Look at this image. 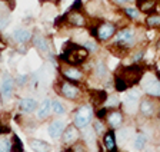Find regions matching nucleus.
<instances>
[{"label": "nucleus", "instance_id": "c9c22d12", "mask_svg": "<svg viewBox=\"0 0 160 152\" xmlns=\"http://www.w3.org/2000/svg\"><path fill=\"white\" fill-rule=\"evenodd\" d=\"M109 113V109L106 106H100V108H96V112H94V118L96 119H100V121H104Z\"/></svg>", "mask_w": 160, "mask_h": 152}, {"label": "nucleus", "instance_id": "f8f14e48", "mask_svg": "<svg viewBox=\"0 0 160 152\" xmlns=\"http://www.w3.org/2000/svg\"><path fill=\"white\" fill-rule=\"evenodd\" d=\"M66 26L73 29H87L89 26V16L84 10H67L64 13Z\"/></svg>", "mask_w": 160, "mask_h": 152}, {"label": "nucleus", "instance_id": "4c0bfd02", "mask_svg": "<svg viewBox=\"0 0 160 152\" xmlns=\"http://www.w3.org/2000/svg\"><path fill=\"white\" fill-rule=\"evenodd\" d=\"M72 148V151L73 152H90V148L84 144L83 141H80V142H77V144H74L73 146H70Z\"/></svg>", "mask_w": 160, "mask_h": 152}, {"label": "nucleus", "instance_id": "e433bc0d", "mask_svg": "<svg viewBox=\"0 0 160 152\" xmlns=\"http://www.w3.org/2000/svg\"><path fill=\"white\" fill-rule=\"evenodd\" d=\"M110 2L113 6L119 7V9H123L126 6H132V4L136 3V0H110Z\"/></svg>", "mask_w": 160, "mask_h": 152}, {"label": "nucleus", "instance_id": "cd10ccee", "mask_svg": "<svg viewBox=\"0 0 160 152\" xmlns=\"http://www.w3.org/2000/svg\"><path fill=\"white\" fill-rule=\"evenodd\" d=\"M143 24L146 29H160V12H154L144 16Z\"/></svg>", "mask_w": 160, "mask_h": 152}, {"label": "nucleus", "instance_id": "473e14b6", "mask_svg": "<svg viewBox=\"0 0 160 152\" xmlns=\"http://www.w3.org/2000/svg\"><path fill=\"white\" fill-rule=\"evenodd\" d=\"M14 83H16V88L17 89H22V88H27L30 83V75L27 73H20L17 76H14Z\"/></svg>", "mask_w": 160, "mask_h": 152}, {"label": "nucleus", "instance_id": "5701e85b", "mask_svg": "<svg viewBox=\"0 0 160 152\" xmlns=\"http://www.w3.org/2000/svg\"><path fill=\"white\" fill-rule=\"evenodd\" d=\"M149 145V136L144 131H136L133 139H132V146H133L134 151L142 152L147 148Z\"/></svg>", "mask_w": 160, "mask_h": 152}, {"label": "nucleus", "instance_id": "4be33fe9", "mask_svg": "<svg viewBox=\"0 0 160 152\" xmlns=\"http://www.w3.org/2000/svg\"><path fill=\"white\" fill-rule=\"evenodd\" d=\"M89 98H90V103L94 106V108H100V106H104V103H106L107 101V96H109V93H107L106 89H93V91L89 92Z\"/></svg>", "mask_w": 160, "mask_h": 152}, {"label": "nucleus", "instance_id": "aec40b11", "mask_svg": "<svg viewBox=\"0 0 160 152\" xmlns=\"http://www.w3.org/2000/svg\"><path fill=\"white\" fill-rule=\"evenodd\" d=\"M37 106H39V101L34 98H20L17 101V109L22 115H33L34 112L37 111Z\"/></svg>", "mask_w": 160, "mask_h": 152}, {"label": "nucleus", "instance_id": "de8ad7c7", "mask_svg": "<svg viewBox=\"0 0 160 152\" xmlns=\"http://www.w3.org/2000/svg\"><path fill=\"white\" fill-rule=\"evenodd\" d=\"M0 59H2V52H0Z\"/></svg>", "mask_w": 160, "mask_h": 152}, {"label": "nucleus", "instance_id": "a878e982", "mask_svg": "<svg viewBox=\"0 0 160 152\" xmlns=\"http://www.w3.org/2000/svg\"><path fill=\"white\" fill-rule=\"evenodd\" d=\"M29 146L33 152H50L52 151V145H50L49 142L43 141V139H39V138H30Z\"/></svg>", "mask_w": 160, "mask_h": 152}, {"label": "nucleus", "instance_id": "2eb2a0df", "mask_svg": "<svg viewBox=\"0 0 160 152\" xmlns=\"http://www.w3.org/2000/svg\"><path fill=\"white\" fill-rule=\"evenodd\" d=\"M82 141V131L77 129L73 123H67L66 129L63 131L62 136H60V142L64 148H70L73 146L74 144Z\"/></svg>", "mask_w": 160, "mask_h": 152}, {"label": "nucleus", "instance_id": "c756f323", "mask_svg": "<svg viewBox=\"0 0 160 152\" xmlns=\"http://www.w3.org/2000/svg\"><path fill=\"white\" fill-rule=\"evenodd\" d=\"M146 52H147V49L144 47V45L137 46L136 49H133L129 53L130 59H132V63H143L144 59H146Z\"/></svg>", "mask_w": 160, "mask_h": 152}, {"label": "nucleus", "instance_id": "f03ea898", "mask_svg": "<svg viewBox=\"0 0 160 152\" xmlns=\"http://www.w3.org/2000/svg\"><path fill=\"white\" fill-rule=\"evenodd\" d=\"M89 58L90 53L84 47H82L79 43L69 42L63 46V52L57 56V62L66 65H74V66H84L90 60Z\"/></svg>", "mask_w": 160, "mask_h": 152}, {"label": "nucleus", "instance_id": "1a4fd4ad", "mask_svg": "<svg viewBox=\"0 0 160 152\" xmlns=\"http://www.w3.org/2000/svg\"><path fill=\"white\" fill-rule=\"evenodd\" d=\"M139 88L143 92V95L160 101V79L154 75V72H144L143 78L139 82Z\"/></svg>", "mask_w": 160, "mask_h": 152}, {"label": "nucleus", "instance_id": "c85d7f7f", "mask_svg": "<svg viewBox=\"0 0 160 152\" xmlns=\"http://www.w3.org/2000/svg\"><path fill=\"white\" fill-rule=\"evenodd\" d=\"M82 47H84L87 52H89L92 56H94V55H97L100 52V43L96 40V39H93V37H87L86 40H83L82 43H79Z\"/></svg>", "mask_w": 160, "mask_h": 152}, {"label": "nucleus", "instance_id": "72a5a7b5", "mask_svg": "<svg viewBox=\"0 0 160 152\" xmlns=\"http://www.w3.org/2000/svg\"><path fill=\"white\" fill-rule=\"evenodd\" d=\"M12 152H24V145H23V141L19 138V135L16 134H12Z\"/></svg>", "mask_w": 160, "mask_h": 152}, {"label": "nucleus", "instance_id": "dca6fc26", "mask_svg": "<svg viewBox=\"0 0 160 152\" xmlns=\"http://www.w3.org/2000/svg\"><path fill=\"white\" fill-rule=\"evenodd\" d=\"M33 37V30H30L26 26L16 27L12 33H10V40L13 42L17 47L19 46H29Z\"/></svg>", "mask_w": 160, "mask_h": 152}, {"label": "nucleus", "instance_id": "423d86ee", "mask_svg": "<svg viewBox=\"0 0 160 152\" xmlns=\"http://www.w3.org/2000/svg\"><path fill=\"white\" fill-rule=\"evenodd\" d=\"M30 45L36 49V52L42 58L52 62L56 68L59 66L57 56H54V53H53V46H52V42H50L49 36H46V34L42 33V32H33V37H32Z\"/></svg>", "mask_w": 160, "mask_h": 152}, {"label": "nucleus", "instance_id": "6e6552de", "mask_svg": "<svg viewBox=\"0 0 160 152\" xmlns=\"http://www.w3.org/2000/svg\"><path fill=\"white\" fill-rule=\"evenodd\" d=\"M144 72H146V66L143 63H130L119 68L116 75H119L120 78L129 85V88H133V86L139 85L140 79L143 78Z\"/></svg>", "mask_w": 160, "mask_h": 152}, {"label": "nucleus", "instance_id": "bb28decb", "mask_svg": "<svg viewBox=\"0 0 160 152\" xmlns=\"http://www.w3.org/2000/svg\"><path fill=\"white\" fill-rule=\"evenodd\" d=\"M66 113H67V108L64 105L63 99H60L59 96L52 99V115L56 116V118H62Z\"/></svg>", "mask_w": 160, "mask_h": 152}, {"label": "nucleus", "instance_id": "b1692460", "mask_svg": "<svg viewBox=\"0 0 160 152\" xmlns=\"http://www.w3.org/2000/svg\"><path fill=\"white\" fill-rule=\"evenodd\" d=\"M134 6L142 12L143 16L157 12V0H136Z\"/></svg>", "mask_w": 160, "mask_h": 152}, {"label": "nucleus", "instance_id": "c03bdc74", "mask_svg": "<svg viewBox=\"0 0 160 152\" xmlns=\"http://www.w3.org/2000/svg\"><path fill=\"white\" fill-rule=\"evenodd\" d=\"M142 152H156V151H154V148H152V146H150V148H146L144 151H142Z\"/></svg>", "mask_w": 160, "mask_h": 152}, {"label": "nucleus", "instance_id": "412c9836", "mask_svg": "<svg viewBox=\"0 0 160 152\" xmlns=\"http://www.w3.org/2000/svg\"><path fill=\"white\" fill-rule=\"evenodd\" d=\"M137 129H134V126H126L123 125L120 129L116 131V138H117V144L120 145H126L127 142H130L133 139L134 134H136Z\"/></svg>", "mask_w": 160, "mask_h": 152}, {"label": "nucleus", "instance_id": "39448f33", "mask_svg": "<svg viewBox=\"0 0 160 152\" xmlns=\"http://www.w3.org/2000/svg\"><path fill=\"white\" fill-rule=\"evenodd\" d=\"M94 112H96V108L90 102H82L76 106V109L72 113V123L77 129L83 131L84 128L92 125V122L94 121Z\"/></svg>", "mask_w": 160, "mask_h": 152}, {"label": "nucleus", "instance_id": "393cba45", "mask_svg": "<svg viewBox=\"0 0 160 152\" xmlns=\"http://www.w3.org/2000/svg\"><path fill=\"white\" fill-rule=\"evenodd\" d=\"M120 12H122V14L126 17L127 20L136 22V23L142 20V17H143L142 12H140L139 9L134 6V4H132V6H126V7H123V9H120Z\"/></svg>", "mask_w": 160, "mask_h": 152}, {"label": "nucleus", "instance_id": "a19ab883", "mask_svg": "<svg viewBox=\"0 0 160 152\" xmlns=\"http://www.w3.org/2000/svg\"><path fill=\"white\" fill-rule=\"evenodd\" d=\"M9 134H12V129H10L7 125H4L3 122L0 121V136H3V135H9Z\"/></svg>", "mask_w": 160, "mask_h": 152}, {"label": "nucleus", "instance_id": "f704fd0d", "mask_svg": "<svg viewBox=\"0 0 160 152\" xmlns=\"http://www.w3.org/2000/svg\"><path fill=\"white\" fill-rule=\"evenodd\" d=\"M10 23V9H0V32L4 30Z\"/></svg>", "mask_w": 160, "mask_h": 152}, {"label": "nucleus", "instance_id": "ea45409f", "mask_svg": "<svg viewBox=\"0 0 160 152\" xmlns=\"http://www.w3.org/2000/svg\"><path fill=\"white\" fill-rule=\"evenodd\" d=\"M69 10H84L83 0H74L73 4L69 7Z\"/></svg>", "mask_w": 160, "mask_h": 152}, {"label": "nucleus", "instance_id": "9d476101", "mask_svg": "<svg viewBox=\"0 0 160 152\" xmlns=\"http://www.w3.org/2000/svg\"><path fill=\"white\" fill-rule=\"evenodd\" d=\"M143 96V92L140 91V88L133 86L126 92V96H124V101L122 102V111L124 112L126 116H137L139 113V103L140 99Z\"/></svg>", "mask_w": 160, "mask_h": 152}, {"label": "nucleus", "instance_id": "a211bd4d", "mask_svg": "<svg viewBox=\"0 0 160 152\" xmlns=\"http://www.w3.org/2000/svg\"><path fill=\"white\" fill-rule=\"evenodd\" d=\"M50 118H52V98L46 96L42 102H39L37 111L34 112V121L42 123L49 121Z\"/></svg>", "mask_w": 160, "mask_h": 152}, {"label": "nucleus", "instance_id": "79ce46f5", "mask_svg": "<svg viewBox=\"0 0 160 152\" xmlns=\"http://www.w3.org/2000/svg\"><path fill=\"white\" fill-rule=\"evenodd\" d=\"M4 49H7V42L3 36H0V52L4 50Z\"/></svg>", "mask_w": 160, "mask_h": 152}, {"label": "nucleus", "instance_id": "ddd939ff", "mask_svg": "<svg viewBox=\"0 0 160 152\" xmlns=\"http://www.w3.org/2000/svg\"><path fill=\"white\" fill-rule=\"evenodd\" d=\"M16 91V83H14V76L9 72H2L0 73V93L3 102H7L14 96Z\"/></svg>", "mask_w": 160, "mask_h": 152}, {"label": "nucleus", "instance_id": "4468645a", "mask_svg": "<svg viewBox=\"0 0 160 152\" xmlns=\"http://www.w3.org/2000/svg\"><path fill=\"white\" fill-rule=\"evenodd\" d=\"M126 118H127V116L124 115V112L122 111V108L109 109V113H107L104 122H106L107 129L117 131V129H120L122 126L124 125V123H126Z\"/></svg>", "mask_w": 160, "mask_h": 152}, {"label": "nucleus", "instance_id": "0eeeda50", "mask_svg": "<svg viewBox=\"0 0 160 152\" xmlns=\"http://www.w3.org/2000/svg\"><path fill=\"white\" fill-rule=\"evenodd\" d=\"M57 71H59V76L62 79H66V81L73 82V83L77 85H84L86 81L89 79V73H87V71L83 66L59 63Z\"/></svg>", "mask_w": 160, "mask_h": 152}, {"label": "nucleus", "instance_id": "a18cd8bd", "mask_svg": "<svg viewBox=\"0 0 160 152\" xmlns=\"http://www.w3.org/2000/svg\"><path fill=\"white\" fill-rule=\"evenodd\" d=\"M60 152H73V151H72V148H64L63 151H60Z\"/></svg>", "mask_w": 160, "mask_h": 152}, {"label": "nucleus", "instance_id": "20e7f679", "mask_svg": "<svg viewBox=\"0 0 160 152\" xmlns=\"http://www.w3.org/2000/svg\"><path fill=\"white\" fill-rule=\"evenodd\" d=\"M117 29V23L110 20H104V19H100V20L94 22L93 24H89L87 26V32H89V36L96 39L100 45H109L112 42V39L114 37Z\"/></svg>", "mask_w": 160, "mask_h": 152}, {"label": "nucleus", "instance_id": "7ed1b4c3", "mask_svg": "<svg viewBox=\"0 0 160 152\" xmlns=\"http://www.w3.org/2000/svg\"><path fill=\"white\" fill-rule=\"evenodd\" d=\"M53 89L56 96H59L63 101L73 102V103H80V101L84 98V93H86L83 85L73 83V82H69L62 78H59L54 82Z\"/></svg>", "mask_w": 160, "mask_h": 152}, {"label": "nucleus", "instance_id": "58836bf2", "mask_svg": "<svg viewBox=\"0 0 160 152\" xmlns=\"http://www.w3.org/2000/svg\"><path fill=\"white\" fill-rule=\"evenodd\" d=\"M0 152H12V141L9 138L0 139Z\"/></svg>", "mask_w": 160, "mask_h": 152}, {"label": "nucleus", "instance_id": "9b49d317", "mask_svg": "<svg viewBox=\"0 0 160 152\" xmlns=\"http://www.w3.org/2000/svg\"><path fill=\"white\" fill-rule=\"evenodd\" d=\"M90 71L92 72L89 73V76H92L97 83H102V86H103V83H107L109 86H113V83H112L113 78H110L109 68H107L106 62L103 59H96L93 62V65H92Z\"/></svg>", "mask_w": 160, "mask_h": 152}, {"label": "nucleus", "instance_id": "49530a36", "mask_svg": "<svg viewBox=\"0 0 160 152\" xmlns=\"http://www.w3.org/2000/svg\"><path fill=\"white\" fill-rule=\"evenodd\" d=\"M3 103H4V102H3V98H2V93H0V108L3 106Z\"/></svg>", "mask_w": 160, "mask_h": 152}, {"label": "nucleus", "instance_id": "f3484780", "mask_svg": "<svg viewBox=\"0 0 160 152\" xmlns=\"http://www.w3.org/2000/svg\"><path fill=\"white\" fill-rule=\"evenodd\" d=\"M66 126H67V123L63 118H56V116H53V118L49 121V123H47V134H49V136L52 139L60 141V136H62L63 131L66 129Z\"/></svg>", "mask_w": 160, "mask_h": 152}, {"label": "nucleus", "instance_id": "6ab92c4d", "mask_svg": "<svg viewBox=\"0 0 160 152\" xmlns=\"http://www.w3.org/2000/svg\"><path fill=\"white\" fill-rule=\"evenodd\" d=\"M100 145L104 149V152H122L117 144L116 131H112V129H107L104 135L100 138Z\"/></svg>", "mask_w": 160, "mask_h": 152}, {"label": "nucleus", "instance_id": "7c9ffc66", "mask_svg": "<svg viewBox=\"0 0 160 152\" xmlns=\"http://www.w3.org/2000/svg\"><path fill=\"white\" fill-rule=\"evenodd\" d=\"M92 129H93L94 135H96L97 138H102V136L104 135V132L107 131L106 122H104V121H100V119H96V118H94V121L92 122Z\"/></svg>", "mask_w": 160, "mask_h": 152}, {"label": "nucleus", "instance_id": "f257e3e1", "mask_svg": "<svg viewBox=\"0 0 160 152\" xmlns=\"http://www.w3.org/2000/svg\"><path fill=\"white\" fill-rule=\"evenodd\" d=\"M144 33L140 30L137 26H130V24H123L117 29L114 37L112 39L107 47L116 55L124 56L136 49L137 46L143 45Z\"/></svg>", "mask_w": 160, "mask_h": 152}, {"label": "nucleus", "instance_id": "2f4dec72", "mask_svg": "<svg viewBox=\"0 0 160 152\" xmlns=\"http://www.w3.org/2000/svg\"><path fill=\"white\" fill-rule=\"evenodd\" d=\"M104 106H106L107 109H117V108H120V106H122V101H120L119 95H117V93H109Z\"/></svg>", "mask_w": 160, "mask_h": 152}, {"label": "nucleus", "instance_id": "37998d69", "mask_svg": "<svg viewBox=\"0 0 160 152\" xmlns=\"http://www.w3.org/2000/svg\"><path fill=\"white\" fill-rule=\"evenodd\" d=\"M42 3H53V4H59L60 0H40Z\"/></svg>", "mask_w": 160, "mask_h": 152}]
</instances>
